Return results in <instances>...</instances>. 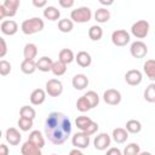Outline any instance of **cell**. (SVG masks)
<instances>
[{"mask_svg":"<svg viewBox=\"0 0 155 155\" xmlns=\"http://www.w3.org/2000/svg\"><path fill=\"white\" fill-rule=\"evenodd\" d=\"M45 99H46V91H44L42 88H36L30 94V103L33 105L42 104L45 102Z\"/></svg>","mask_w":155,"mask_h":155,"instance_id":"cell-19","label":"cell"},{"mask_svg":"<svg viewBox=\"0 0 155 155\" xmlns=\"http://www.w3.org/2000/svg\"><path fill=\"white\" fill-rule=\"evenodd\" d=\"M91 121H92L91 117H88V116H84V115H82V116H78V117H76V120H75V125H76V127H78L80 131H84Z\"/></svg>","mask_w":155,"mask_h":155,"instance_id":"cell-37","label":"cell"},{"mask_svg":"<svg viewBox=\"0 0 155 155\" xmlns=\"http://www.w3.org/2000/svg\"><path fill=\"white\" fill-rule=\"evenodd\" d=\"M71 144L75 148H80V149H86L90 145V134L81 131V132H76L73 138H71Z\"/></svg>","mask_w":155,"mask_h":155,"instance_id":"cell-7","label":"cell"},{"mask_svg":"<svg viewBox=\"0 0 155 155\" xmlns=\"http://www.w3.org/2000/svg\"><path fill=\"white\" fill-rule=\"evenodd\" d=\"M69 154H70V155H82V151H81V149H80V148H76V149L70 150V151H69Z\"/></svg>","mask_w":155,"mask_h":155,"instance_id":"cell-47","label":"cell"},{"mask_svg":"<svg viewBox=\"0 0 155 155\" xmlns=\"http://www.w3.org/2000/svg\"><path fill=\"white\" fill-rule=\"evenodd\" d=\"M110 143H111V138H110V136L108 134V133H99L98 136H96V138H94V140H93V145H94V148L97 149V150H105L107 148H109V145H110Z\"/></svg>","mask_w":155,"mask_h":155,"instance_id":"cell-10","label":"cell"},{"mask_svg":"<svg viewBox=\"0 0 155 155\" xmlns=\"http://www.w3.org/2000/svg\"><path fill=\"white\" fill-rule=\"evenodd\" d=\"M8 154V148L5 144H0V155H7Z\"/></svg>","mask_w":155,"mask_h":155,"instance_id":"cell-45","label":"cell"},{"mask_svg":"<svg viewBox=\"0 0 155 155\" xmlns=\"http://www.w3.org/2000/svg\"><path fill=\"white\" fill-rule=\"evenodd\" d=\"M0 30L4 35H15L18 30V24L12 21V19H7V21H2L0 24Z\"/></svg>","mask_w":155,"mask_h":155,"instance_id":"cell-13","label":"cell"},{"mask_svg":"<svg viewBox=\"0 0 155 155\" xmlns=\"http://www.w3.org/2000/svg\"><path fill=\"white\" fill-rule=\"evenodd\" d=\"M36 69H38L36 68V62L34 59H24L21 63V70H22V73H24L27 75L33 74Z\"/></svg>","mask_w":155,"mask_h":155,"instance_id":"cell-24","label":"cell"},{"mask_svg":"<svg viewBox=\"0 0 155 155\" xmlns=\"http://www.w3.org/2000/svg\"><path fill=\"white\" fill-rule=\"evenodd\" d=\"M58 59H61L62 62H64L67 64H70L75 59V57H74V53H73V51L70 48H63V50L59 51Z\"/></svg>","mask_w":155,"mask_h":155,"instance_id":"cell-29","label":"cell"},{"mask_svg":"<svg viewBox=\"0 0 155 155\" xmlns=\"http://www.w3.org/2000/svg\"><path fill=\"white\" fill-rule=\"evenodd\" d=\"M124 154L125 155H138L140 154V148L137 143H130L124 149Z\"/></svg>","mask_w":155,"mask_h":155,"instance_id":"cell-38","label":"cell"},{"mask_svg":"<svg viewBox=\"0 0 155 155\" xmlns=\"http://www.w3.org/2000/svg\"><path fill=\"white\" fill-rule=\"evenodd\" d=\"M143 70L151 81H155V59L145 61V63L143 64Z\"/></svg>","mask_w":155,"mask_h":155,"instance_id":"cell-25","label":"cell"},{"mask_svg":"<svg viewBox=\"0 0 155 155\" xmlns=\"http://www.w3.org/2000/svg\"><path fill=\"white\" fill-rule=\"evenodd\" d=\"M92 18V11L87 6H81L70 12V19L76 23H87Z\"/></svg>","mask_w":155,"mask_h":155,"instance_id":"cell-3","label":"cell"},{"mask_svg":"<svg viewBox=\"0 0 155 155\" xmlns=\"http://www.w3.org/2000/svg\"><path fill=\"white\" fill-rule=\"evenodd\" d=\"M44 131L45 136L51 143L61 145L69 138L71 133V121L65 114L52 111L45 120Z\"/></svg>","mask_w":155,"mask_h":155,"instance_id":"cell-1","label":"cell"},{"mask_svg":"<svg viewBox=\"0 0 155 155\" xmlns=\"http://www.w3.org/2000/svg\"><path fill=\"white\" fill-rule=\"evenodd\" d=\"M2 5L6 8L7 17H13V16H16L17 10L21 5V0H4Z\"/></svg>","mask_w":155,"mask_h":155,"instance_id":"cell-17","label":"cell"},{"mask_svg":"<svg viewBox=\"0 0 155 155\" xmlns=\"http://www.w3.org/2000/svg\"><path fill=\"white\" fill-rule=\"evenodd\" d=\"M107 154L108 155H121V151L117 148H110L107 150Z\"/></svg>","mask_w":155,"mask_h":155,"instance_id":"cell-44","label":"cell"},{"mask_svg":"<svg viewBox=\"0 0 155 155\" xmlns=\"http://www.w3.org/2000/svg\"><path fill=\"white\" fill-rule=\"evenodd\" d=\"M59 2V6L63 7V8H70L74 6V0H58Z\"/></svg>","mask_w":155,"mask_h":155,"instance_id":"cell-41","label":"cell"},{"mask_svg":"<svg viewBox=\"0 0 155 155\" xmlns=\"http://www.w3.org/2000/svg\"><path fill=\"white\" fill-rule=\"evenodd\" d=\"M23 56H24V59H34L38 56V47H36V45L33 44V42L25 44V46L23 48Z\"/></svg>","mask_w":155,"mask_h":155,"instance_id":"cell-23","label":"cell"},{"mask_svg":"<svg viewBox=\"0 0 155 155\" xmlns=\"http://www.w3.org/2000/svg\"><path fill=\"white\" fill-rule=\"evenodd\" d=\"M76 109H78L79 111H81V113H86V111L91 110L92 108H91L90 103L87 102V99L85 98V96H81V97L76 101Z\"/></svg>","mask_w":155,"mask_h":155,"instance_id":"cell-35","label":"cell"},{"mask_svg":"<svg viewBox=\"0 0 155 155\" xmlns=\"http://www.w3.org/2000/svg\"><path fill=\"white\" fill-rule=\"evenodd\" d=\"M75 61L76 63L81 67V68H87L91 65L92 63V58H91V54L86 51H80L78 52V54L75 56Z\"/></svg>","mask_w":155,"mask_h":155,"instance_id":"cell-18","label":"cell"},{"mask_svg":"<svg viewBox=\"0 0 155 155\" xmlns=\"http://www.w3.org/2000/svg\"><path fill=\"white\" fill-rule=\"evenodd\" d=\"M21 153L23 155H41V148H39L38 145H35L33 142L27 140L22 145Z\"/></svg>","mask_w":155,"mask_h":155,"instance_id":"cell-15","label":"cell"},{"mask_svg":"<svg viewBox=\"0 0 155 155\" xmlns=\"http://www.w3.org/2000/svg\"><path fill=\"white\" fill-rule=\"evenodd\" d=\"M5 138H6V142L10 145H18L21 139H22V134L17 128L8 127L6 130V132H5Z\"/></svg>","mask_w":155,"mask_h":155,"instance_id":"cell-12","label":"cell"},{"mask_svg":"<svg viewBox=\"0 0 155 155\" xmlns=\"http://www.w3.org/2000/svg\"><path fill=\"white\" fill-rule=\"evenodd\" d=\"M28 140H30V142H33L35 145H38L39 148H44V145H45V139H44V136H42V133L39 131V130H34V131H31L30 133H29V136H28Z\"/></svg>","mask_w":155,"mask_h":155,"instance_id":"cell-21","label":"cell"},{"mask_svg":"<svg viewBox=\"0 0 155 155\" xmlns=\"http://www.w3.org/2000/svg\"><path fill=\"white\" fill-rule=\"evenodd\" d=\"M97 131H98V124H97V122H94L93 120H92V121L87 125V127L84 130V132L88 133L90 136H91V134H94Z\"/></svg>","mask_w":155,"mask_h":155,"instance_id":"cell-40","label":"cell"},{"mask_svg":"<svg viewBox=\"0 0 155 155\" xmlns=\"http://www.w3.org/2000/svg\"><path fill=\"white\" fill-rule=\"evenodd\" d=\"M130 53L132 54V57L134 58H143L147 56L148 53V46L140 41V40H137L131 44V47H130Z\"/></svg>","mask_w":155,"mask_h":155,"instance_id":"cell-8","label":"cell"},{"mask_svg":"<svg viewBox=\"0 0 155 155\" xmlns=\"http://www.w3.org/2000/svg\"><path fill=\"white\" fill-rule=\"evenodd\" d=\"M63 92V84L58 79H50L46 82V93L50 97H58Z\"/></svg>","mask_w":155,"mask_h":155,"instance_id":"cell-6","label":"cell"},{"mask_svg":"<svg viewBox=\"0 0 155 155\" xmlns=\"http://www.w3.org/2000/svg\"><path fill=\"white\" fill-rule=\"evenodd\" d=\"M11 73V64L10 62L5 61V59H1L0 61V74L2 76H6Z\"/></svg>","mask_w":155,"mask_h":155,"instance_id":"cell-39","label":"cell"},{"mask_svg":"<svg viewBox=\"0 0 155 155\" xmlns=\"http://www.w3.org/2000/svg\"><path fill=\"white\" fill-rule=\"evenodd\" d=\"M102 5H104V6H110V5H113L114 4V0H98Z\"/></svg>","mask_w":155,"mask_h":155,"instance_id":"cell-48","label":"cell"},{"mask_svg":"<svg viewBox=\"0 0 155 155\" xmlns=\"http://www.w3.org/2000/svg\"><path fill=\"white\" fill-rule=\"evenodd\" d=\"M19 115L23 116V117H28V119H35L36 116V111L33 107H29V105H23L19 110Z\"/></svg>","mask_w":155,"mask_h":155,"instance_id":"cell-36","label":"cell"},{"mask_svg":"<svg viewBox=\"0 0 155 155\" xmlns=\"http://www.w3.org/2000/svg\"><path fill=\"white\" fill-rule=\"evenodd\" d=\"M103 101L109 105H117L121 102V93L117 90L109 88L103 93Z\"/></svg>","mask_w":155,"mask_h":155,"instance_id":"cell-9","label":"cell"},{"mask_svg":"<svg viewBox=\"0 0 155 155\" xmlns=\"http://www.w3.org/2000/svg\"><path fill=\"white\" fill-rule=\"evenodd\" d=\"M93 17L98 23H107L110 19V12H109V10H107L104 7H101V8L96 10Z\"/></svg>","mask_w":155,"mask_h":155,"instance_id":"cell-26","label":"cell"},{"mask_svg":"<svg viewBox=\"0 0 155 155\" xmlns=\"http://www.w3.org/2000/svg\"><path fill=\"white\" fill-rule=\"evenodd\" d=\"M149 29H150L149 22L145 21V19H139V21H137L136 23L132 24V27H131V34L133 36H136L137 39H144L148 35Z\"/></svg>","mask_w":155,"mask_h":155,"instance_id":"cell-4","label":"cell"},{"mask_svg":"<svg viewBox=\"0 0 155 155\" xmlns=\"http://www.w3.org/2000/svg\"><path fill=\"white\" fill-rule=\"evenodd\" d=\"M31 2H33V5H34L36 8H42V7L46 6L47 0H31Z\"/></svg>","mask_w":155,"mask_h":155,"instance_id":"cell-43","label":"cell"},{"mask_svg":"<svg viewBox=\"0 0 155 155\" xmlns=\"http://www.w3.org/2000/svg\"><path fill=\"white\" fill-rule=\"evenodd\" d=\"M5 17H7V15H6V8H5V6L1 4V5H0V19H4Z\"/></svg>","mask_w":155,"mask_h":155,"instance_id":"cell-46","label":"cell"},{"mask_svg":"<svg viewBox=\"0 0 155 155\" xmlns=\"http://www.w3.org/2000/svg\"><path fill=\"white\" fill-rule=\"evenodd\" d=\"M125 80L130 86H137L142 82L143 75L138 69H131L125 74Z\"/></svg>","mask_w":155,"mask_h":155,"instance_id":"cell-11","label":"cell"},{"mask_svg":"<svg viewBox=\"0 0 155 155\" xmlns=\"http://www.w3.org/2000/svg\"><path fill=\"white\" fill-rule=\"evenodd\" d=\"M71 85L75 90L81 91L88 86V78L85 74H76L71 80Z\"/></svg>","mask_w":155,"mask_h":155,"instance_id":"cell-14","label":"cell"},{"mask_svg":"<svg viewBox=\"0 0 155 155\" xmlns=\"http://www.w3.org/2000/svg\"><path fill=\"white\" fill-rule=\"evenodd\" d=\"M44 17L46 19H48V21H52V22L53 21H58L59 17H61V12L54 6H47L44 10Z\"/></svg>","mask_w":155,"mask_h":155,"instance_id":"cell-22","label":"cell"},{"mask_svg":"<svg viewBox=\"0 0 155 155\" xmlns=\"http://www.w3.org/2000/svg\"><path fill=\"white\" fill-rule=\"evenodd\" d=\"M84 96L87 99V102L90 103V105H91L92 109L98 105V103H99V96H98L97 92H94V91H87Z\"/></svg>","mask_w":155,"mask_h":155,"instance_id":"cell-33","label":"cell"},{"mask_svg":"<svg viewBox=\"0 0 155 155\" xmlns=\"http://www.w3.org/2000/svg\"><path fill=\"white\" fill-rule=\"evenodd\" d=\"M130 33L126 31L125 29H117V30H114L113 34H111V42L115 45V46H119V47H122V46H126L128 42H130Z\"/></svg>","mask_w":155,"mask_h":155,"instance_id":"cell-5","label":"cell"},{"mask_svg":"<svg viewBox=\"0 0 155 155\" xmlns=\"http://www.w3.org/2000/svg\"><path fill=\"white\" fill-rule=\"evenodd\" d=\"M88 36H90V39H91L92 41H98V40H101L102 36H103V29H102V27H99V25H97V24L90 27V29H88Z\"/></svg>","mask_w":155,"mask_h":155,"instance_id":"cell-28","label":"cell"},{"mask_svg":"<svg viewBox=\"0 0 155 155\" xmlns=\"http://www.w3.org/2000/svg\"><path fill=\"white\" fill-rule=\"evenodd\" d=\"M18 127H19V130L21 131H23V132H27V131H29L31 127H33V119H28V117H23V116H21L19 119H18Z\"/></svg>","mask_w":155,"mask_h":155,"instance_id":"cell-34","label":"cell"},{"mask_svg":"<svg viewBox=\"0 0 155 155\" xmlns=\"http://www.w3.org/2000/svg\"><path fill=\"white\" fill-rule=\"evenodd\" d=\"M51 71H52L53 75H56V76H62V75H64L65 71H67V63L62 62L61 59L53 62V65H52V70H51Z\"/></svg>","mask_w":155,"mask_h":155,"instance_id":"cell-27","label":"cell"},{"mask_svg":"<svg viewBox=\"0 0 155 155\" xmlns=\"http://www.w3.org/2000/svg\"><path fill=\"white\" fill-rule=\"evenodd\" d=\"M0 44H1V50H0V58H4L6 52H7V46H6V42H5V39L4 38H0Z\"/></svg>","mask_w":155,"mask_h":155,"instance_id":"cell-42","label":"cell"},{"mask_svg":"<svg viewBox=\"0 0 155 155\" xmlns=\"http://www.w3.org/2000/svg\"><path fill=\"white\" fill-rule=\"evenodd\" d=\"M52 65H53V61L47 56H42L36 61V68L40 71H44V73L51 71L52 70Z\"/></svg>","mask_w":155,"mask_h":155,"instance_id":"cell-16","label":"cell"},{"mask_svg":"<svg viewBox=\"0 0 155 155\" xmlns=\"http://www.w3.org/2000/svg\"><path fill=\"white\" fill-rule=\"evenodd\" d=\"M45 23L40 17H31L29 19H25L22 22L21 29L23 31V34L25 35H31L35 33H39L44 29Z\"/></svg>","mask_w":155,"mask_h":155,"instance_id":"cell-2","label":"cell"},{"mask_svg":"<svg viewBox=\"0 0 155 155\" xmlns=\"http://www.w3.org/2000/svg\"><path fill=\"white\" fill-rule=\"evenodd\" d=\"M74 28V22L68 18H63L58 21V29L62 33H70Z\"/></svg>","mask_w":155,"mask_h":155,"instance_id":"cell-30","label":"cell"},{"mask_svg":"<svg viewBox=\"0 0 155 155\" xmlns=\"http://www.w3.org/2000/svg\"><path fill=\"white\" fill-rule=\"evenodd\" d=\"M113 139L119 143V144H122L127 140L128 138V131L126 128H122V127H116L113 130Z\"/></svg>","mask_w":155,"mask_h":155,"instance_id":"cell-20","label":"cell"},{"mask_svg":"<svg viewBox=\"0 0 155 155\" xmlns=\"http://www.w3.org/2000/svg\"><path fill=\"white\" fill-rule=\"evenodd\" d=\"M144 99L148 103H155V82H151L145 88V91H144Z\"/></svg>","mask_w":155,"mask_h":155,"instance_id":"cell-32","label":"cell"},{"mask_svg":"<svg viewBox=\"0 0 155 155\" xmlns=\"http://www.w3.org/2000/svg\"><path fill=\"white\" fill-rule=\"evenodd\" d=\"M126 130L128 131V133H139L142 130V124L138 120H128L126 122Z\"/></svg>","mask_w":155,"mask_h":155,"instance_id":"cell-31","label":"cell"}]
</instances>
